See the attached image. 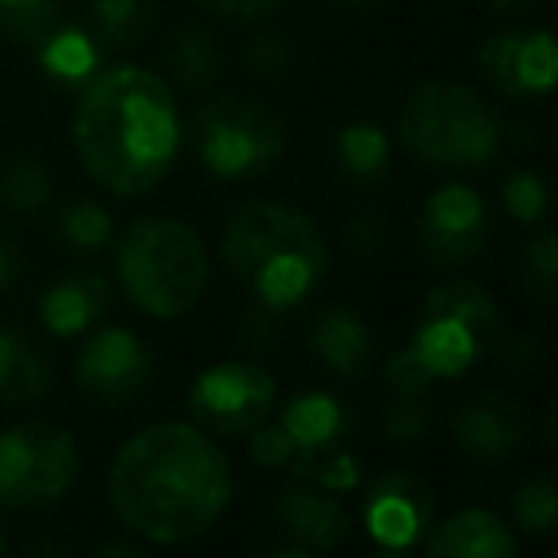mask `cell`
I'll list each match as a JSON object with an SVG mask.
<instances>
[{
	"label": "cell",
	"instance_id": "cell-1",
	"mask_svg": "<svg viewBox=\"0 0 558 558\" xmlns=\"http://www.w3.org/2000/svg\"><path fill=\"white\" fill-rule=\"evenodd\" d=\"M233 494L222 448L187 421H161L119 448L108 497L126 532L157 547H180L215 527Z\"/></svg>",
	"mask_w": 558,
	"mask_h": 558
},
{
	"label": "cell",
	"instance_id": "cell-2",
	"mask_svg": "<svg viewBox=\"0 0 558 558\" xmlns=\"http://www.w3.org/2000/svg\"><path fill=\"white\" fill-rule=\"evenodd\" d=\"M85 172L111 195H146L180 154V111L169 81L142 65H116L88 81L73 116Z\"/></svg>",
	"mask_w": 558,
	"mask_h": 558
},
{
	"label": "cell",
	"instance_id": "cell-3",
	"mask_svg": "<svg viewBox=\"0 0 558 558\" xmlns=\"http://www.w3.org/2000/svg\"><path fill=\"white\" fill-rule=\"evenodd\" d=\"M222 260L271 314L299 306L329 268V241L306 210L245 203L222 230Z\"/></svg>",
	"mask_w": 558,
	"mask_h": 558
},
{
	"label": "cell",
	"instance_id": "cell-4",
	"mask_svg": "<svg viewBox=\"0 0 558 558\" xmlns=\"http://www.w3.org/2000/svg\"><path fill=\"white\" fill-rule=\"evenodd\" d=\"M497 341V306L478 283H448L428 291L417 329L405 349L387 360V387L421 398L433 383L463 375Z\"/></svg>",
	"mask_w": 558,
	"mask_h": 558
},
{
	"label": "cell",
	"instance_id": "cell-5",
	"mask_svg": "<svg viewBox=\"0 0 558 558\" xmlns=\"http://www.w3.org/2000/svg\"><path fill=\"white\" fill-rule=\"evenodd\" d=\"M116 271L142 314L177 322L199 306L210 283V256L199 233L180 218H142L119 241Z\"/></svg>",
	"mask_w": 558,
	"mask_h": 558
},
{
	"label": "cell",
	"instance_id": "cell-6",
	"mask_svg": "<svg viewBox=\"0 0 558 558\" xmlns=\"http://www.w3.org/2000/svg\"><path fill=\"white\" fill-rule=\"evenodd\" d=\"M398 134L421 165L436 169H482L501 146L497 111L478 93L451 81H425L413 88L398 116Z\"/></svg>",
	"mask_w": 558,
	"mask_h": 558
},
{
	"label": "cell",
	"instance_id": "cell-7",
	"mask_svg": "<svg viewBox=\"0 0 558 558\" xmlns=\"http://www.w3.org/2000/svg\"><path fill=\"white\" fill-rule=\"evenodd\" d=\"M192 149L218 180L260 177L288 149V119L264 100L218 96L195 111Z\"/></svg>",
	"mask_w": 558,
	"mask_h": 558
},
{
	"label": "cell",
	"instance_id": "cell-8",
	"mask_svg": "<svg viewBox=\"0 0 558 558\" xmlns=\"http://www.w3.org/2000/svg\"><path fill=\"white\" fill-rule=\"evenodd\" d=\"M77 440L50 421H24L0 433V505L39 509L77 478Z\"/></svg>",
	"mask_w": 558,
	"mask_h": 558
},
{
	"label": "cell",
	"instance_id": "cell-9",
	"mask_svg": "<svg viewBox=\"0 0 558 558\" xmlns=\"http://www.w3.org/2000/svg\"><path fill=\"white\" fill-rule=\"evenodd\" d=\"M187 405L215 433H253L276 410V379L245 360H222L192 383Z\"/></svg>",
	"mask_w": 558,
	"mask_h": 558
},
{
	"label": "cell",
	"instance_id": "cell-10",
	"mask_svg": "<svg viewBox=\"0 0 558 558\" xmlns=\"http://www.w3.org/2000/svg\"><path fill=\"white\" fill-rule=\"evenodd\" d=\"M73 383L77 390L96 405H119L138 402L154 383V360H149L146 344L131 333V329H96L77 352L73 364Z\"/></svg>",
	"mask_w": 558,
	"mask_h": 558
},
{
	"label": "cell",
	"instance_id": "cell-11",
	"mask_svg": "<svg viewBox=\"0 0 558 558\" xmlns=\"http://www.w3.org/2000/svg\"><path fill=\"white\" fill-rule=\"evenodd\" d=\"M486 233H489L486 203L466 184H448L425 199L421 226H417V245L428 264L459 268V264L474 260L482 253V245H486Z\"/></svg>",
	"mask_w": 558,
	"mask_h": 558
},
{
	"label": "cell",
	"instance_id": "cell-12",
	"mask_svg": "<svg viewBox=\"0 0 558 558\" xmlns=\"http://www.w3.org/2000/svg\"><path fill=\"white\" fill-rule=\"evenodd\" d=\"M486 81L509 100H539L555 88L558 50L547 27L539 32H501L478 50Z\"/></svg>",
	"mask_w": 558,
	"mask_h": 558
},
{
	"label": "cell",
	"instance_id": "cell-13",
	"mask_svg": "<svg viewBox=\"0 0 558 558\" xmlns=\"http://www.w3.org/2000/svg\"><path fill=\"white\" fill-rule=\"evenodd\" d=\"M436 512V497L428 482L410 471L379 474L367 489L364 527L379 550H410L428 532Z\"/></svg>",
	"mask_w": 558,
	"mask_h": 558
},
{
	"label": "cell",
	"instance_id": "cell-14",
	"mask_svg": "<svg viewBox=\"0 0 558 558\" xmlns=\"http://www.w3.org/2000/svg\"><path fill=\"white\" fill-rule=\"evenodd\" d=\"M456 448L471 459H505L527 436L524 405L509 395H486L466 402L451 421Z\"/></svg>",
	"mask_w": 558,
	"mask_h": 558
},
{
	"label": "cell",
	"instance_id": "cell-15",
	"mask_svg": "<svg viewBox=\"0 0 558 558\" xmlns=\"http://www.w3.org/2000/svg\"><path fill=\"white\" fill-rule=\"evenodd\" d=\"M276 517H279V524H283V532H288L306 555L341 547L352 532V517L341 497L326 494V489H318V486H306V482H295V486H288L276 497Z\"/></svg>",
	"mask_w": 558,
	"mask_h": 558
},
{
	"label": "cell",
	"instance_id": "cell-16",
	"mask_svg": "<svg viewBox=\"0 0 558 558\" xmlns=\"http://www.w3.org/2000/svg\"><path fill=\"white\" fill-rule=\"evenodd\" d=\"M311 352L341 379H364L375 367L379 337H375V329L367 326V318L360 311H352V306H326L314 318Z\"/></svg>",
	"mask_w": 558,
	"mask_h": 558
},
{
	"label": "cell",
	"instance_id": "cell-17",
	"mask_svg": "<svg viewBox=\"0 0 558 558\" xmlns=\"http://www.w3.org/2000/svg\"><path fill=\"white\" fill-rule=\"evenodd\" d=\"M425 555L433 558H512L520 550V539L497 512L489 509H463L456 517L428 524Z\"/></svg>",
	"mask_w": 558,
	"mask_h": 558
},
{
	"label": "cell",
	"instance_id": "cell-18",
	"mask_svg": "<svg viewBox=\"0 0 558 558\" xmlns=\"http://www.w3.org/2000/svg\"><path fill=\"white\" fill-rule=\"evenodd\" d=\"M111 288L100 271H70L39 299V318L54 337H77L108 314Z\"/></svg>",
	"mask_w": 558,
	"mask_h": 558
},
{
	"label": "cell",
	"instance_id": "cell-19",
	"mask_svg": "<svg viewBox=\"0 0 558 558\" xmlns=\"http://www.w3.org/2000/svg\"><path fill=\"white\" fill-rule=\"evenodd\" d=\"M276 425L288 433L295 456H306V451L333 448L344 428H349V413L326 390H306V395H295L283 405Z\"/></svg>",
	"mask_w": 558,
	"mask_h": 558
},
{
	"label": "cell",
	"instance_id": "cell-20",
	"mask_svg": "<svg viewBox=\"0 0 558 558\" xmlns=\"http://www.w3.org/2000/svg\"><path fill=\"white\" fill-rule=\"evenodd\" d=\"M50 390V364L16 329H0V402L32 405Z\"/></svg>",
	"mask_w": 558,
	"mask_h": 558
},
{
	"label": "cell",
	"instance_id": "cell-21",
	"mask_svg": "<svg viewBox=\"0 0 558 558\" xmlns=\"http://www.w3.org/2000/svg\"><path fill=\"white\" fill-rule=\"evenodd\" d=\"M333 154L344 177L360 180V184L387 177V169H390L387 134H383L379 123H364V119H360V123H344L341 131H337Z\"/></svg>",
	"mask_w": 558,
	"mask_h": 558
},
{
	"label": "cell",
	"instance_id": "cell-22",
	"mask_svg": "<svg viewBox=\"0 0 558 558\" xmlns=\"http://www.w3.org/2000/svg\"><path fill=\"white\" fill-rule=\"evenodd\" d=\"M88 20L100 47L123 50L154 32V0H88Z\"/></svg>",
	"mask_w": 558,
	"mask_h": 558
},
{
	"label": "cell",
	"instance_id": "cell-23",
	"mask_svg": "<svg viewBox=\"0 0 558 558\" xmlns=\"http://www.w3.org/2000/svg\"><path fill=\"white\" fill-rule=\"evenodd\" d=\"M96 58H100V39L93 32H50L39 43V65L62 85L96 77Z\"/></svg>",
	"mask_w": 558,
	"mask_h": 558
},
{
	"label": "cell",
	"instance_id": "cell-24",
	"mask_svg": "<svg viewBox=\"0 0 558 558\" xmlns=\"http://www.w3.org/2000/svg\"><path fill=\"white\" fill-rule=\"evenodd\" d=\"M226 70V50L218 47V39L210 32H180L177 43L169 47V73L187 88H210L218 85Z\"/></svg>",
	"mask_w": 558,
	"mask_h": 558
},
{
	"label": "cell",
	"instance_id": "cell-25",
	"mask_svg": "<svg viewBox=\"0 0 558 558\" xmlns=\"http://www.w3.org/2000/svg\"><path fill=\"white\" fill-rule=\"evenodd\" d=\"M288 466H291V474H295V482L318 486V489H326V494H337V497L352 494V489L360 486V459L349 456V451H341L337 444H333V448L295 456Z\"/></svg>",
	"mask_w": 558,
	"mask_h": 558
},
{
	"label": "cell",
	"instance_id": "cell-26",
	"mask_svg": "<svg viewBox=\"0 0 558 558\" xmlns=\"http://www.w3.org/2000/svg\"><path fill=\"white\" fill-rule=\"evenodd\" d=\"M50 192H54L50 172L35 157H16V161H9L0 169V203L9 210L32 215V210L47 207Z\"/></svg>",
	"mask_w": 558,
	"mask_h": 558
},
{
	"label": "cell",
	"instance_id": "cell-27",
	"mask_svg": "<svg viewBox=\"0 0 558 558\" xmlns=\"http://www.w3.org/2000/svg\"><path fill=\"white\" fill-rule=\"evenodd\" d=\"M58 27V0H0V32L39 47Z\"/></svg>",
	"mask_w": 558,
	"mask_h": 558
},
{
	"label": "cell",
	"instance_id": "cell-28",
	"mask_svg": "<svg viewBox=\"0 0 558 558\" xmlns=\"http://www.w3.org/2000/svg\"><path fill=\"white\" fill-rule=\"evenodd\" d=\"M62 241H70L81 253H96L111 241V215L93 199H77L62 210V222H58Z\"/></svg>",
	"mask_w": 558,
	"mask_h": 558
},
{
	"label": "cell",
	"instance_id": "cell-29",
	"mask_svg": "<svg viewBox=\"0 0 558 558\" xmlns=\"http://www.w3.org/2000/svg\"><path fill=\"white\" fill-rule=\"evenodd\" d=\"M512 517L517 527L527 535H547L558 520V489L550 478H532L512 497Z\"/></svg>",
	"mask_w": 558,
	"mask_h": 558
},
{
	"label": "cell",
	"instance_id": "cell-30",
	"mask_svg": "<svg viewBox=\"0 0 558 558\" xmlns=\"http://www.w3.org/2000/svg\"><path fill=\"white\" fill-rule=\"evenodd\" d=\"M501 203L520 226H539L547 218V184L535 169H517L505 177Z\"/></svg>",
	"mask_w": 558,
	"mask_h": 558
},
{
	"label": "cell",
	"instance_id": "cell-31",
	"mask_svg": "<svg viewBox=\"0 0 558 558\" xmlns=\"http://www.w3.org/2000/svg\"><path fill=\"white\" fill-rule=\"evenodd\" d=\"M555 279H558V241L555 233L543 230L524 245V288L550 299L555 295Z\"/></svg>",
	"mask_w": 558,
	"mask_h": 558
},
{
	"label": "cell",
	"instance_id": "cell-32",
	"mask_svg": "<svg viewBox=\"0 0 558 558\" xmlns=\"http://www.w3.org/2000/svg\"><path fill=\"white\" fill-rule=\"evenodd\" d=\"M245 65H248V73H256V77H264V81H283L295 70V47H291L288 35H260V39H253V47H248Z\"/></svg>",
	"mask_w": 558,
	"mask_h": 558
},
{
	"label": "cell",
	"instance_id": "cell-33",
	"mask_svg": "<svg viewBox=\"0 0 558 558\" xmlns=\"http://www.w3.org/2000/svg\"><path fill=\"white\" fill-rule=\"evenodd\" d=\"M428 428V410L417 402V398H402L383 413V433H387L390 444H417Z\"/></svg>",
	"mask_w": 558,
	"mask_h": 558
},
{
	"label": "cell",
	"instance_id": "cell-34",
	"mask_svg": "<svg viewBox=\"0 0 558 558\" xmlns=\"http://www.w3.org/2000/svg\"><path fill=\"white\" fill-rule=\"evenodd\" d=\"M248 456L256 459L260 466H288L295 459V448H291L288 433L279 425H256L253 428V440H248Z\"/></svg>",
	"mask_w": 558,
	"mask_h": 558
},
{
	"label": "cell",
	"instance_id": "cell-35",
	"mask_svg": "<svg viewBox=\"0 0 558 558\" xmlns=\"http://www.w3.org/2000/svg\"><path fill=\"white\" fill-rule=\"evenodd\" d=\"M199 9H207L210 16H222L230 24H248V20H264L283 4V0H195Z\"/></svg>",
	"mask_w": 558,
	"mask_h": 558
},
{
	"label": "cell",
	"instance_id": "cell-36",
	"mask_svg": "<svg viewBox=\"0 0 558 558\" xmlns=\"http://www.w3.org/2000/svg\"><path fill=\"white\" fill-rule=\"evenodd\" d=\"M20 268H24V260H20L16 241H12L9 233L0 230V291L16 283V279H20Z\"/></svg>",
	"mask_w": 558,
	"mask_h": 558
},
{
	"label": "cell",
	"instance_id": "cell-37",
	"mask_svg": "<svg viewBox=\"0 0 558 558\" xmlns=\"http://www.w3.org/2000/svg\"><path fill=\"white\" fill-rule=\"evenodd\" d=\"M494 9H505V12H517V9H527L532 0H489Z\"/></svg>",
	"mask_w": 558,
	"mask_h": 558
},
{
	"label": "cell",
	"instance_id": "cell-38",
	"mask_svg": "<svg viewBox=\"0 0 558 558\" xmlns=\"http://www.w3.org/2000/svg\"><path fill=\"white\" fill-rule=\"evenodd\" d=\"M4 550H9V535L0 532V555H4Z\"/></svg>",
	"mask_w": 558,
	"mask_h": 558
}]
</instances>
